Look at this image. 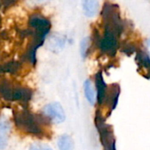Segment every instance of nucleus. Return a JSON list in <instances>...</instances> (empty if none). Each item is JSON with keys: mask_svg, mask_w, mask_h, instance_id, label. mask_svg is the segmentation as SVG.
<instances>
[{"mask_svg": "<svg viewBox=\"0 0 150 150\" xmlns=\"http://www.w3.org/2000/svg\"><path fill=\"white\" fill-rule=\"evenodd\" d=\"M15 124L17 127L27 134L35 136H42L44 134L43 126L45 125V120L33 114L31 112L23 111L16 114Z\"/></svg>", "mask_w": 150, "mask_h": 150, "instance_id": "nucleus-1", "label": "nucleus"}, {"mask_svg": "<svg viewBox=\"0 0 150 150\" xmlns=\"http://www.w3.org/2000/svg\"><path fill=\"white\" fill-rule=\"evenodd\" d=\"M119 37L112 25L110 24H104V33L98 45L99 49L105 54L114 56L119 49Z\"/></svg>", "mask_w": 150, "mask_h": 150, "instance_id": "nucleus-2", "label": "nucleus"}, {"mask_svg": "<svg viewBox=\"0 0 150 150\" xmlns=\"http://www.w3.org/2000/svg\"><path fill=\"white\" fill-rule=\"evenodd\" d=\"M28 23L30 27L35 30V34L40 36L43 39H45L46 36L48 34L51 28V23L49 19L37 13L33 14L29 18Z\"/></svg>", "mask_w": 150, "mask_h": 150, "instance_id": "nucleus-3", "label": "nucleus"}, {"mask_svg": "<svg viewBox=\"0 0 150 150\" xmlns=\"http://www.w3.org/2000/svg\"><path fill=\"white\" fill-rule=\"evenodd\" d=\"M43 114L48 120L55 124L62 123L65 120L64 110L59 103H52L47 105L43 108Z\"/></svg>", "mask_w": 150, "mask_h": 150, "instance_id": "nucleus-4", "label": "nucleus"}, {"mask_svg": "<svg viewBox=\"0 0 150 150\" xmlns=\"http://www.w3.org/2000/svg\"><path fill=\"white\" fill-rule=\"evenodd\" d=\"M95 86L97 91V101L99 105H103L106 103L109 88L107 87L101 72H98L95 76Z\"/></svg>", "mask_w": 150, "mask_h": 150, "instance_id": "nucleus-5", "label": "nucleus"}, {"mask_svg": "<svg viewBox=\"0 0 150 150\" xmlns=\"http://www.w3.org/2000/svg\"><path fill=\"white\" fill-rule=\"evenodd\" d=\"M11 125L4 117H0V149H4L8 144Z\"/></svg>", "mask_w": 150, "mask_h": 150, "instance_id": "nucleus-6", "label": "nucleus"}, {"mask_svg": "<svg viewBox=\"0 0 150 150\" xmlns=\"http://www.w3.org/2000/svg\"><path fill=\"white\" fill-rule=\"evenodd\" d=\"M120 94V88L117 83L112 84L108 89L106 104H109V106L111 107V111H113L116 108L118 102H119Z\"/></svg>", "mask_w": 150, "mask_h": 150, "instance_id": "nucleus-7", "label": "nucleus"}, {"mask_svg": "<svg viewBox=\"0 0 150 150\" xmlns=\"http://www.w3.org/2000/svg\"><path fill=\"white\" fill-rule=\"evenodd\" d=\"M32 97V91L27 88L24 87H15L12 91V100L13 101H23L27 102Z\"/></svg>", "mask_w": 150, "mask_h": 150, "instance_id": "nucleus-8", "label": "nucleus"}, {"mask_svg": "<svg viewBox=\"0 0 150 150\" xmlns=\"http://www.w3.org/2000/svg\"><path fill=\"white\" fill-rule=\"evenodd\" d=\"M83 90H84V95L86 99L91 105H95L97 101V91L93 87V83L91 80L87 79L83 83Z\"/></svg>", "mask_w": 150, "mask_h": 150, "instance_id": "nucleus-9", "label": "nucleus"}, {"mask_svg": "<svg viewBox=\"0 0 150 150\" xmlns=\"http://www.w3.org/2000/svg\"><path fill=\"white\" fill-rule=\"evenodd\" d=\"M57 145L60 150H73L74 142L72 138L68 134H63L59 137Z\"/></svg>", "mask_w": 150, "mask_h": 150, "instance_id": "nucleus-10", "label": "nucleus"}, {"mask_svg": "<svg viewBox=\"0 0 150 150\" xmlns=\"http://www.w3.org/2000/svg\"><path fill=\"white\" fill-rule=\"evenodd\" d=\"M99 8V3L98 1H84L83 11L86 16L93 17L97 14Z\"/></svg>", "mask_w": 150, "mask_h": 150, "instance_id": "nucleus-11", "label": "nucleus"}, {"mask_svg": "<svg viewBox=\"0 0 150 150\" xmlns=\"http://www.w3.org/2000/svg\"><path fill=\"white\" fill-rule=\"evenodd\" d=\"M12 91L13 87L8 81L4 80L0 82V94L4 99L12 100Z\"/></svg>", "mask_w": 150, "mask_h": 150, "instance_id": "nucleus-12", "label": "nucleus"}, {"mask_svg": "<svg viewBox=\"0 0 150 150\" xmlns=\"http://www.w3.org/2000/svg\"><path fill=\"white\" fill-rule=\"evenodd\" d=\"M136 62L139 66L144 67L150 71V56L147 53L139 51L136 54Z\"/></svg>", "mask_w": 150, "mask_h": 150, "instance_id": "nucleus-13", "label": "nucleus"}, {"mask_svg": "<svg viewBox=\"0 0 150 150\" xmlns=\"http://www.w3.org/2000/svg\"><path fill=\"white\" fill-rule=\"evenodd\" d=\"M19 69V64L16 62H11L6 63L3 67V70L4 72H9V73H16Z\"/></svg>", "mask_w": 150, "mask_h": 150, "instance_id": "nucleus-14", "label": "nucleus"}, {"mask_svg": "<svg viewBox=\"0 0 150 150\" xmlns=\"http://www.w3.org/2000/svg\"><path fill=\"white\" fill-rule=\"evenodd\" d=\"M81 54L83 58H85L88 55V52L90 50V39L89 38H84L82 42H81Z\"/></svg>", "mask_w": 150, "mask_h": 150, "instance_id": "nucleus-15", "label": "nucleus"}, {"mask_svg": "<svg viewBox=\"0 0 150 150\" xmlns=\"http://www.w3.org/2000/svg\"><path fill=\"white\" fill-rule=\"evenodd\" d=\"M121 51L127 54H132L134 52L136 51V47L133 44H124L121 47Z\"/></svg>", "mask_w": 150, "mask_h": 150, "instance_id": "nucleus-16", "label": "nucleus"}, {"mask_svg": "<svg viewBox=\"0 0 150 150\" xmlns=\"http://www.w3.org/2000/svg\"><path fill=\"white\" fill-rule=\"evenodd\" d=\"M29 150H53L49 146H47L45 144H40V143H35L31 146Z\"/></svg>", "mask_w": 150, "mask_h": 150, "instance_id": "nucleus-17", "label": "nucleus"}, {"mask_svg": "<svg viewBox=\"0 0 150 150\" xmlns=\"http://www.w3.org/2000/svg\"><path fill=\"white\" fill-rule=\"evenodd\" d=\"M147 45H148V47H149V49L150 51V39L148 40V42H147Z\"/></svg>", "mask_w": 150, "mask_h": 150, "instance_id": "nucleus-18", "label": "nucleus"}, {"mask_svg": "<svg viewBox=\"0 0 150 150\" xmlns=\"http://www.w3.org/2000/svg\"><path fill=\"white\" fill-rule=\"evenodd\" d=\"M0 7H1V4H0Z\"/></svg>", "mask_w": 150, "mask_h": 150, "instance_id": "nucleus-19", "label": "nucleus"}]
</instances>
